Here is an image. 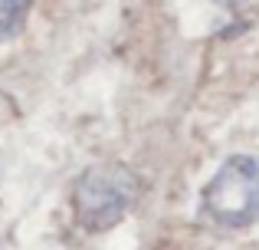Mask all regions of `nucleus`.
Here are the masks:
<instances>
[{"label":"nucleus","instance_id":"obj_2","mask_svg":"<svg viewBox=\"0 0 259 250\" xmlns=\"http://www.w3.org/2000/svg\"><path fill=\"white\" fill-rule=\"evenodd\" d=\"M200 211L223 231H246L259 221V155H230L200 191Z\"/></svg>","mask_w":259,"mask_h":250},{"label":"nucleus","instance_id":"obj_3","mask_svg":"<svg viewBox=\"0 0 259 250\" xmlns=\"http://www.w3.org/2000/svg\"><path fill=\"white\" fill-rule=\"evenodd\" d=\"M26 13H30V4H23V0H0V43L20 37Z\"/></svg>","mask_w":259,"mask_h":250},{"label":"nucleus","instance_id":"obj_1","mask_svg":"<svg viewBox=\"0 0 259 250\" xmlns=\"http://www.w3.org/2000/svg\"><path fill=\"white\" fill-rule=\"evenodd\" d=\"M141 178L135 168L121 165V161H99L89 165L76 181H72V218L85 234H102L118 227L135 204L141 201Z\"/></svg>","mask_w":259,"mask_h":250}]
</instances>
